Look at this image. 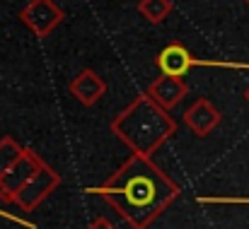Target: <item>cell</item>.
Masks as SVG:
<instances>
[{"instance_id": "11", "label": "cell", "mask_w": 249, "mask_h": 229, "mask_svg": "<svg viewBox=\"0 0 249 229\" xmlns=\"http://www.w3.org/2000/svg\"><path fill=\"white\" fill-rule=\"evenodd\" d=\"M19 152H22V147H19V143H15L12 138H2V140H0V176H2L5 169L17 159Z\"/></svg>"}, {"instance_id": "4", "label": "cell", "mask_w": 249, "mask_h": 229, "mask_svg": "<svg viewBox=\"0 0 249 229\" xmlns=\"http://www.w3.org/2000/svg\"><path fill=\"white\" fill-rule=\"evenodd\" d=\"M58 186H61V174L44 162V164L27 179V183L15 193L12 203H15L22 213H34Z\"/></svg>"}, {"instance_id": "2", "label": "cell", "mask_w": 249, "mask_h": 229, "mask_svg": "<svg viewBox=\"0 0 249 229\" xmlns=\"http://www.w3.org/2000/svg\"><path fill=\"white\" fill-rule=\"evenodd\" d=\"M111 133L131 154L150 157L177 133V121L143 92L111 121Z\"/></svg>"}, {"instance_id": "3", "label": "cell", "mask_w": 249, "mask_h": 229, "mask_svg": "<svg viewBox=\"0 0 249 229\" xmlns=\"http://www.w3.org/2000/svg\"><path fill=\"white\" fill-rule=\"evenodd\" d=\"M230 68V70H249V63H237V61H208V58H196L184 44L172 41L158 56V68L162 75L184 77L191 68Z\"/></svg>"}, {"instance_id": "9", "label": "cell", "mask_w": 249, "mask_h": 229, "mask_svg": "<svg viewBox=\"0 0 249 229\" xmlns=\"http://www.w3.org/2000/svg\"><path fill=\"white\" fill-rule=\"evenodd\" d=\"M68 92H71L83 106H94V104L104 97V92H107V82L97 75L94 70L85 68V70L78 73V77L71 80Z\"/></svg>"}, {"instance_id": "8", "label": "cell", "mask_w": 249, "mask_h": 229, "mask_svg": "<svg viewBox=\"0 0 249 229\" xmlns=\"http://www.w3.org/2000/svg\"><path fill=\"white\" fill-rule=\"evenodd\" d=\"M220 111L208 101V99H196L189 109H186V114H184V123H186V128L194 133V135H198V138H206V135H211L218 126H220Z\"/></svg>"}, {"instance_id": "7", "label": "cell", "mask_w": 249, "mask_h": 229, "mask_svg": "<svg viewBox=\"0 0 249 229\" xmlns=\"http://www.w3.org/2000/svg\"><path fill=\"white\" fill-rule=\"evenodd\" d=\"M145 94L158 104L162 106L165 111H172L174 106L181 104V99L189 94V84L184 77H174V75H160L148 89Z\"/></svg>"}, {"instance_id": "14", "label": "cell", "mask_w": 249, "mask_h": 229, "mask_svg": "<svg viewBox=\"0 0 249 229\" xmlns=\"http://www.w3.org/2000/svg\"><path fill=\"white\" fill-rule=\"evenodd\" d=\"M0 217H5V220H12V222H17V225H22V227H27V229H34V222H29V220H22V217H17V215H12V213H5V210H0Z\"/></svg>"}, {"instance_id": "6", "label": "cell", "mask_w": 249, "mask_h": 229, "mask_svg": "<svg viewBox=\"0 0 249 229\" xmlns=\"http://www.w3.org/2000/svg\"><path fill=\"white\" fill-rule=\"evenodd\" d=\"M41 164H44V159L34 152V150H24V147H22V152L17 154V159H15V162L5 169V174L0 176V200H2V203H12L15 193L27 183V179H29Z\"/></svg>"}, {"instance_id": "15", "label": "cell", "mask_w": 249, "mask_h": 229, "mask_svg": "<svg viewBox=\"0 0 249 229\" xmlns=\"http://www.w3.org/2000/svg\"><path fill=\"white\" fill-rule=\"evenodd\" d=\"M245 99H247V104H249V87L245 89Z\"/></svg>"}, {"instance_id": "10", "label": "cell", "mask_w": 249, "mask_h": 229, "mask_svg": "<svg viewBox=\"0 0 249 229\" xmlns=\"http://www.w3.org/2000/svg\"><path fill=\"white\" fill-rule=\"evenodd\" d=\"M172 0H141L138 2V12L150 22V24H162L169 12H172Z\"/></svg>"}, {"instance_id": "5", "label": "cell", "mask_w": 249, "mask_h": 229, "mask_svg": "<svg viewBox=\"0 0 249 229\" xmlns=\"http://www.w3.org/2000/svg\"><path fill=\"white\" fill-rule=\"evenodd\" d=\"M19 19L32 34L44 39L66 19V12L56 0H29L19 10Z\"/></svg>"}, {"instance_id": "16", "label": "cell", "mask_w": 249, "mask_h": 229, "mask_svg": "<svg viewBox=\"0 0 249 229\" xmlns=\"http://www.w3.org/2000/svg\"><path fill=\"white\" fill-rule=\"evenodd\" d=\"M245 2H247V5H249V0H245Z\"/></svg>"}, {"instance_id": "12", "label": "cell", "mask_w": 249, "mask_h": 229, "mask_svg": "<svg viewBox=\"0 0 249 229\" xmlns=\"http://www.w3.org/2000/svg\"><path fill=\"white\" fill-rule=\"evenodd\" d=\"M198 203H215V205H249V198H225V196H198Z\"/></svg>"}, {"instance_id": "1", "label": "cell", "mask_w": 249, "mask_h": 229, "mask_svg": "<svg viewBox=\"0 0 249 229\" xmlns=\"http://www.w3.org/2000/svg\"><path fill=\"white\" fill-rule=\"evenodd\" d=\"M99 196L131 229H148L179 198L172 176L143 154H131L102 186L87 188Z\"/></svg>"}, {"instance_id": "13", "label": "cell", "mask_w": 249, "mask_h": 229, "mask_svg": "<svg viewBox=\"0 0 249 229\" xmlns=\"http://www.w3.org/2000/svg\"><path fill=\"white\" fill-rule=\"evenodd\" d=\"M87 229H116V225L109 222L107 217H94V220L87 225Z\"/></svg>"}]
</instances>
